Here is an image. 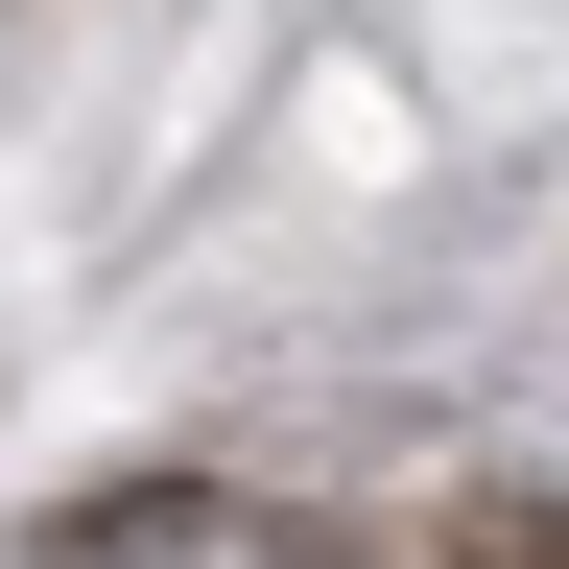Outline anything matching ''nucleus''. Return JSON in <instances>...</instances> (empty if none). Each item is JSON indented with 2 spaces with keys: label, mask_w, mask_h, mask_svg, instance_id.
I'll use <instances>...</instances> for the list:
<instances>
[{
  "label": "nucleus",
  "mask_w": 569,
  "mask_h": 569,
  "mask_svg": "<svg viewBox=\"0 0 569 569\" xmlns=\"http://www.w3.org/2000/svg\"><path fill=\"white\" fill-rule=\"evenodd\" d=\"M427 569H569V475H475L427 522Z\"/></svg>",
  "instance_id": "f257e3e1"
}]
</instances>
